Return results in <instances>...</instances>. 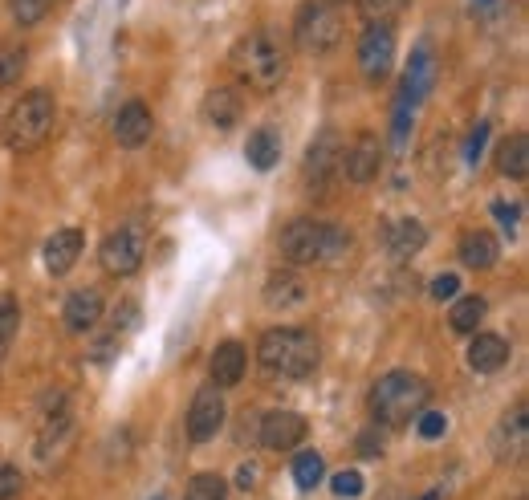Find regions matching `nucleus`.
I'll list each match as a JSON object with an SVG mask.
<instances>
[{"label": "nucleus", "instance_id": "nucleus-1", "mask_svg": "<svg viewBox=\"0 0 529 500\" xmlns=\"http://www.w3.org/2000/svg\"><path fill=\"white\" fill-rule=\"evenodd\" d=\"M285 70H289L285 45L269 29H257L249 37H241L237 49H232V74H237L245 86H253V90H273L285 78Z\"/></svg>", "mask_w": 529, "mask_h": 500}, {"label": "nucleus", "instance_id": "nucleus-11", "mask_svg": "<svg viewBox=\"0 0 529 500\" xmlns=\"http://www.w3.org/2000/svg\"><path fill=\"white\" fill-rule=\"evenodd\" d=\"M432 82H436V57L428 45H420L407 61V74H403V86H399V98L407 106H420L428 94H432Z\"/></svg>", "mask_w": 529, "mask_h": 500}, {"label": "nucleus", "instance_id": "nucleus-32", "mask_svg": "<svg viewBox=\"0 0 529 500\" xmlns=\"http://www.w3.org/2000/svg\"><path fill=\"white\" fill-rule=\"evenodd\" d=\"M9 9H13V17H17L21 25H37V21L53 9V0H9Z\"/></svg>", "mask_w": 529, "mask_h": 500}, {"label": "nucleus", "instance_id": "nucleus-33", "mask_svg": "<svg viewBox=\"0 0 529 500\" xmlns=\"http://www.w3.org/2000/svg\"><path fill=\"white\" fill-rule=\"evenodd\" d=\"M485 143H489V122H477V127H473V135H468L464 159H468V163H481V155H485Z\"/></svg>", "mask_w": 529, "mask_h": 500}, {"label": "nucleus", "instance_id": "nucleus-39", "mask_svg": "<svg viewBox=\"0 0 529 500\" xmlns=\"http://www.w3.org/2000/svg\"><path fill=\"white\" fill-rule=\"evenodd\" d=\"M493 216H497L505 228H517V220H521V204H505V200H497V204H493Z\"/></svg>", "mask_w": 529, "mask_h": 500}, {"label": "nucleus", "instance_id": "nucleus-6", "mask_svg": "<svg viewBox=\"0 0 529 500\" xmlns=\"http://www.w3.org/2000/svg\"><path fill=\"white\" fill-rule=\"evenodd\" d=\"M293 37H298V45L306 53H330L342 41V17L330 5H322V0H310V5H302V13H298Z\"/></svg>", "mask_w": 529, "mask_h": 500}, {"label": "nucleus", "instance_id": "nucleus-14", "mask_svg": "<svg viewBox=\"0 0 529 500\" xmlns=\"http://www.w3.org/2000/svg\"><path fill=\"white\" fill-rule=\"evenodd\" d=\"M379 167H383V147H379V139H375V135H359L355 147L346 151V175H350V183H371V179L379 175Z\"/></svg>", "mask_w": 529, "mask_h": 500}, {"label": "nucleus", "instance_id": "nucleus-37", "mask_svg": "<svg viewBox=\"0 0 529 500\" xmlns=\"http://www.w3.org/2000/svg\"><path fill=\"white\" fill-rule=\"evenodd\" d=\"M21 492V472L13 464H0V500H13Z\"/></svg>", "mask_w": 529, "mask_h": 500}, {"label": "nucleus", "instance_id": "nucleus-18", "mask_svg": "<svg viewBox=\"0 0 529 500\" xmlns=\"http://www.w3.org/2000/svg\"><path fill=\"white\" fill-rule=\"evenodd\" d=\"M509 362V342L501 334H477V342L468 346V366L477 374H493Z\"/></svg>", "mask_w": 529, "mask_h": 500}, {"label": "nucleus", "instance_id": "nucleus-23", "mask_svg": "<svg viewBox=\"0 0 529 500\" xmlns=\"http://www.w3.org/2000/svg\"><path fill=\"white\" fill-rule=\"evenodd\" d=\"M338 159H342V147H338V135L334 131H322L318 139H314V147H310V155H306V167H310V175L322 183V179H330L334 175V167H338Z\"/></svg>", "mask_w": 529, "mask_h": 500}, {"label": "nucleus", "instance_id": "nucleus-3", "mask_svg": "<svg viewBox=\"0 0 529 500\" xmlns=\"http://www.w3.org/2000/svg\"><path fill=\"white\" fill-rule=\"evenodd\" d=\"M277 248L293 265H318V261H334L346 253L350 232L338 224H326V220H293V224H285Z\"/></svg>", "mask_w": 529, "mask_h": 500}, {"label": "nucleus", "instance_id": "nucleus-15", "mask_svg": "<svg viewBox=\"0 0 529 500\" xmlns=\"http://www.w3.org/2000/svg\"><path fill=\"white\" fill-rule=\"evenodd\" d=\"M102 314H106V305H102V293L98 289H78V293L66 297V326L74 334L94 330L102 322Z\"/></svg>", "mask_w": 529, "mask_h": 500}, {"label": "nucleus", "instance_id": "nucleus-38", "mask_svg": "<svg viewBox=\"0 0 529 500\" xmlns=\"http://www.w3.org/2000/svg\"><path fill=\"white\" fill-rule=\"evenodd\" d=\"M456 289H460V277H452V273H440V277H432V297H436V301H448V297H456Z\"/></svg>", "mask_w": 529, "mask_h": 500}, {"label": "nucleus", "instance_id": "nucleus-4", "mask_svg": "<svg viewBox=\"0 0 529 500\" xmlns=\"http://www.w3.org/2000/svg\"><path fill=\"white\" fill-rule=\"evenodd\" d=\"M257 358L265 370L273 374H285V379H306V374L318 370V338L310 330H298V326H281V330H269L257 346Z\"/></svg>", "mask_w": 529, "mask_h": 500}, {"label": "nucleus", "instance_id": "nucleus-26", "mask_svg": "<svg viewBox=\"0 0 529 500\" xmlns=\"http://www.w3.org/2000/svg\"><path fill=\"white\" fill-rule=\"evenodd\" d=\"M481 318H485V297H460L452 305V314H448V326L456 334H477Z\"/></svg>", "mask_w": 529, "mask_h": 500}, {"label": "nucleus", "instance_id": "nucleus-43", "mask_svg": "<svg viewBox=\"0 0 529 500\" xmlns=\"http://www.w3.org/2000/svg\"><path fill=\"white\" fill-rule=\"evenodd\" d=\"M155 500H159V496H155Z\"/></svg>", "mask_w": 529, "mask_h": 500}, {"label": "nucleus", "instance_id": "nucleus-12", "mask_svg": "<svg viewBox=\"0 0 529 500\" xmlns=\"http://www.w3.org/2000/svg\"><path fill=\"white\" fill-rule=\"evenodd\" d=\"M151 131H155V118H151V110L143 102H127L119 110V118H114V135H119V143L127 151L147 147L151 143Z\"/></svg>", "mask_w": 529, "mask_h": 500}, {"label": "nucleus", "instance_id": "nucleus-28", "mask_svg": "<svg viewBox=\"0 0 529 500\" xmlns=\"http://www.w3.org/2000/svg\"><path fill=\"white\" fill-rule=\"evenodd\" d=\"M322 476H326V464H322V456L318 452H302L298 460H293V484L298 488H318L322 484Z\"/></svg>", "mask_w": 529, "mask_h": 500}, {"label": "nucleus", "instance_id": "nucleus-9", "mask_svg": "<svg viewBox=\"0 0 529 500\" xmlns=\"http://www.w3.org/2000/svg\"><path fill=\"white\" fill-rule=\"evenodd\" d=\"M220 427H224V395L220 387H204L188 407V435L196 444H208L216 440Z\"/></svg>", "mask_w": 529, "mask_h": 500}, {"label": "nucleus", "instance_id": "nucleus-16", "mask_svg": "<svg viewBox=\"0 0 529 500\" xmlns=\"http://www.w3.org/2000/svg\"><path fill=\"white\" fill-rule=\"evenodd\" d=\"M525 435H529V415H525V407H513L505 419H501V427H497V435H493V452H497V460H517L521 452H525Z\"/></svg>", "mask_w": 529, "mask_h": 500}, {"label": "nucleus", "instance_id": "nucleus-31", "mask_svg": "<svg viewBox=\"0 0 529 500\" xmlns=\"http://www.w3.org/2000/svg\"><path fill=\"white\" fill-rule=\"evenodd\" d=\"M359 5H363V13L371 17V25H387L395 13H403V9L411 5V0H359Z\"/></svg>", "mask_w": 529, "mask_h": 500}, {"label": "nucleus", "instance_id": "nucleus-27", "mask_svg": "<svg viewBox=\"0 0 529 500\" xmlns=\"http://www.w3.org/2000/svg\"><path fill=\"white\" fill-rule=\"evenodd\" d=\"M25 66H29L25 45H0V90H5V86H17L21 74H25Z\"/></svg>", "mask_w": 529, "mask_h": 500}, {"label": "nucleus", "instance_id": "nucleus-40", "mask_svg": "<svg viewBox=\"0 0 529 500\" xmlns=\"http://www.w3.org/2000/svg\"><path fill=\"white\" fill-rule=\"evenodd\" d=\"M257 472H261L257 464H241V468H237V488H245V492H249V488H253V484L261 480Z\"/></svg>", "mask_w": 529, "mask_h": 500}, {"label": "nucleus", "instance_id": "nucleus-21", "mask_svg": "<svg viewBox=\"0 0 529 500\" xmlns=\"http://www.w3.org/2000/svg\"><path fill=\"white\" fill-rule=\"evenodd\" d=\"M497 253H501V244L493 232H468L460 240V261L468 269H493L497 265Z\"/></svg>", "mask_w": 529, "mask_h": 500}, {"label": "nucleus", "instance_id": "nucleus-20", "mask_svg": "<svg viewBox=\"0 0 529 500\" xmlns=\"http://www.w3.org/2000/svg\"><path fill=\"white\" fill-rule=\"evenodd\" d=\"M265 301H269L273 309H298V305L306 301V281H302L298 273L281 269V273L269 277V285H265Z\"/></svg>", "mask_w": 529, "mask_h": 500}, {"label": "nucleus", "instance_id": "nucleus-36", "mask_svg": "<svg viewBox=\"0 0 529 500\" xmlns=\"http://www.w3.org/2000/svg\"><path fill=\"white\" fill-rule=\"evenodd\" d=\"M330 488H334V496H363V476L359 472H338L330 480Z\"/></svg>", "mask_w": 529, "mask_h": 500}, {"label": "nucleus", "instance_id": "nucleus-30", "mask_svg": "<svg viewBox=\"0 0 529 500\" xmlns=\"http://www.w3.org/2000/svg\"><path fill=\"white\" fill-rule=\"evenodd\" d=\"M188 500H224V480L216 472H200L188 484Z\"/></svg>", "mask_w": 529, "mask_h": 500}, {"label": "nucleus", "instance_id": "nucleus-10", "mask_svg": "<svg viewBox=\"0 0 529 500\" xmlns=\"http://www.w3.org/2000/svg\"><path fill=\"white\" fill-rule=\"evenodd\" d=\"M306 440V419L298 411H269L261 419V444L273 452H289Z\"/></svg>", "mask_w": 529, "mask_h": 500}, {"label": "nucleus", "instance_id": "nucleus-8", "mask_svg": "<svg viewBox=\"0 0 529 500\" xmlns=\"http://www.w3.org/2000/svg\"><path fill=\"white\" fill-rule=\"evenodd\" d=\"M395 61V29L391 25H367L359 37V66L371 82H383Z\"/></svg>", "mask_w": 529, "mask_h": 500}, {"label": "nucleus", "instance_id": "nucleus-25", "mask_svg": "<svg viewBox=\"0 0 529 500\" xmlns=\"http://www.w3.org/2000/svg\"><path fill=\"white\" fill-rule=\"evenodd\" d=\"M497 167H501V175H509V179H525V175H529V143H525V135H513V139L501 143Z\"/></svg>", "mask_w": 529, "mask_h": 500}, {"label": "nucleus", "instance_id": "nucleus-34", "mask_svg": "<svg viewBox=\"0 0 529 500\" xmlns=\"http://www.w3.org/2000/svg\"><path fill=\"white\" fill-rule=\"evenodd\" d=\"M411 110H416V106H407L403 98L395 102V127H391L395 147H403V143H407V131H411Z\"/></svg>", "mask_w": 529, "mask_h": 500}, {"label": "nucleus", "instance_id": "nucleus-41", "mask_svg": "<svg viewBox=\"0 0 529 500\" xmlns=\"http://www.w3.org/2000/svg\"><path fill=\"white\" fill-rule=\"evenodd\" d=\"M359 452L363 456H375V452H383V440H375V431H363L359 435Z\"/></svg>", "mask_w": 529, "mask_h": 500}, {"label": "nucleus", "instance_id": "nucleus-24", "mask_svg": "<svg viewBox=\"0 0 529 500\" xmlns=\"http://www.w3.org/2000/svg\"><path fill=\"white\" fill-rule=\"evenodd\" d=\"M245 155H249V163H253L257 171H273V167L281 163V135H277L273 127H261V131H253V135H249V147H245Z\"/></svg>", "mask_w": 529, "mask_h": 500}, {"label": "nucleus", "instance_id": "nucleus-13", "mask_svg": "<svg viewBox=\"0 0 529 500\" xmlns=\"http://www.w3.org/2000/svg\"><path fill=\"white\" fill-rule=\"evenodd\" d=\"M82 244H86V236H82L78 228H62V232H53V236L45 240V269H49L53 277L70 273V269H74V261L82 257Z\"/></svg>", "mask_w": 529, "mask_h": 500}, {"label": "nucleus", "instance_id": "nucleus-29", "mask_svg": "<svg viewBox=\"0 0 529 500\" xmlns=\"http://www.w3.org/2000/svg\"><path fill=\"white\" fill-rule=\"evenodd\" d=\"M17 326H21V309L13 297H0V358L9 354L13 338H17Z\"/></svg>", "mask_w": 529, "mask_h": 500}, {"label": "nucleus", "instance_id": "nucleus-42", "mask_svg": "<svg viewBox=\"0 0 529 500\" xmlns=\"http://www.w3.org/2000/svg\"><path fill=\"white\" fill-rule=\"evenodd\" d=\"M473 5H477V9H485V5H493V0H473Z\"/></svg>", "mask_w": 529, "mask_h": 500}, {"label": "nucleus", "instance_id": "nucleus-2", "mask_svg": "<svg viewBox=\"0 0 529 500\" xmlns=\"http://www.w3.org/2000/svg\"><path fill=\"white\" fill-rule=\"evenodd\" d=\"M428 399H432V391H428V383L420 379V374L391 370L371 387V415L383 427H399L407 419H416L420 411H428Z\"/></svg>", "mask_w": 529, "mask_h": 500}, {"label": "nucleus", "instance_id": "nucleus-7", "mask_svg": "<svg viewBox=\"0 0 529 500\" xmlns=\"http://www.w3.org/2000/svg\"><path fill=\"white\" fill-rule=\"evenodd\" d=\"M143 253H147V232L139 224H123L119 232H110L102 244H98V261L110 277H127L143 265Z\"/></svg>", "mask_w": 529, "mask_h": 500}, {"label": "nucleus", "instance_id": "nucleus-22", "mask_svg": "<svg viewBox=\"0 0 529 500\" xmlns=\"http://www.w3.org/2000/svg\"><path fill=\"white\" fill-rule=\"evenodd\" d=\"M204 118L212 122V127H220V131H228V127H237L241 122V94L237 90H212L208 98H204Z\"/></svg>", "mask_w": 529, "mask_h": 500}, {"label": "nucleus", "instance_id": "nucleus-35", "mask_svg": "<svg viewBox=\"0 0 529 500\" xmlns=\"http://www.w3.org/2000/svg\"><path fill=\"white\" fill-rule=\"evenodd\" d=\"M448 431V419L440 411H420V440H440Z\"/></svg>", "mask_w": 529, "mask_h": 500}, {"label": "nucleus", "instance_id": "nucleus-19", "mask_svg": "<svg viewBox=\"0 0 529 500\" xmlns=\"http://www.w3.org/2000/svg\"><path fill=\"white\" fill-rule=\"evenodd\" d=\"M245 374V346L241 342H224L212 354V387H237Z\"/></svg>", "mask_w": 529, "mask_h": 500}, {"label": "nucleus", "instance_id": "nucleus-17", "mask_svg": "<svg viewBox=\"0 0 529 500\" xmlns=\"http://www.w3.org/2000/svg\"><path fill=\"white\" fill-rule=\"evenodd\" d=\"M387 244H391V257L395 261H411L420 253V248L428 244V228L420 224V220H395L391 228H387Z\"/></svg>", "mask_w": 529, "mask_h": 500}, {"label": "nucleus", "instance_id": "nucleus-5", "mask_svg": "<svg viewBox=\"0 0 529 500\" xmlns=\"http://www.w3.org/2000/svg\"><path fill=\"white\" fill-rule=\"evenodd\" d=\"M53 118H57V106H53L49 90L21 94V102L5 118V143L13 151H37L49 139V131H53Z\"/></svg>", "mask_w": 529, "mask_h": 500}]
</instances>
